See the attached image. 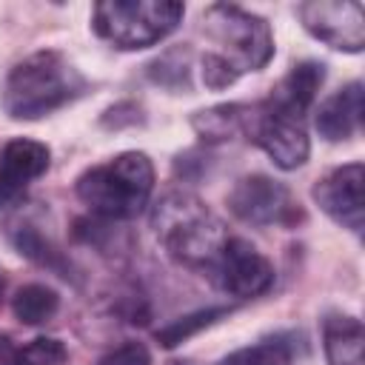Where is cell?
Masks as SVG:
<instances>
[{
  "label": "cell",
  "mask_w": 365,
  "mask_h": 365,
  "mask_svg": "<svg viewBox=\"0 0 365 365\" xmlns=\"http://www.w3.org/2000/svg\"><path fill=\"white\" fill-rule=\"evenodd\" d=\"M66 356V345L54 336H34L26 345H17V365H60Z\"/></svg>",
  "instance_id": "cell-19"
},
{
  "label": "cell",
  "mask_w": 365,
  "mask_h": 365,
  "mask_svg": "<svg viewBox=\"0 0 365 365\" xmlns=\"http://www.w3.org/2000/svg\"><path fill=\"white\" fill-rule=\"evenodd\" d=\"M359 120H362V83H348L345 88L322 100L314 117L319 137L331 143L348 140L359 128Z\"/></svg>",
  "instance_id": "cell-12"
},
{
  "label": "cell",
  "mask_w": 365,
  "mask_h": 365,
  "mask_svg": "<svg viewBox=\"0 0 365 365\" xmlns=\"http://www.w3.org/2000/svg\"><path fill=\"white\" fill-rule=\"evenodd\" d=\"M200 66H202V83H205L208 88H214V91L234 86L237 77H240V71H237L222 54H217V51L202 54V63H200Z\"/></svg>",
  "instance_id": "cell-20"
},
{
  "label": "cell",
  "mask_w": 365,
  "mask_h": 365,
  "mask_svg": "<svg viewBox=\"0 0 365 365\" xmlns=\"http://www.w3.org/2000/svg\"><path fill=\"white\" fill-rule=\"evenodd\" d=\"M228 208L248 225H294L299 220V205L291 191L265 174L237 180L228 194Z\"/></svg>",
  "instance_id": "cell-8"
},
{
  "label": "cell",
  "mask_w": 365,
  "mask_h": 365,
  "mask_svg": "<svg viewBox=\"0 0 365 365\" xmlns=\"http://www.w3.org/2000/svg\"><path fill=\"white\" fill-rule=\"evenodd\" d=\"M171 365H188V362H171Z\"/></svg>",
  "instance_id": "cell-24"
},
{
  "label": "cell",
  "mask_w": 365,
  "mask_h": 365,
  "mask_svg": "<svg viewBox=\"0 0 365 365\" xmlns=\"http://www.w3.org/2000/svg\"><path fill=\"white\" fill-rule=\"evenodd\" d=\"M322 83H325V66L322 63H314V60L297 63L271 88V94H268L265 103L271 108H277V111H285V114L302 120V114L314 106V97H317V91H319Z\"/></svg>",
  "instance_id": "cell-11"
},
{
  "label": "cell",
  "mask_w": 365,
  "mask_h": 365,
  "mask_svg": "<svg viewBox=\"0 0 365 365\" xmlns=\"http://www.w3.org/2000/svg\"><path fill=\"white\" fill-rule=\"evenodd\" d=\"M97 365H151V354L143 342H123L103 354Z\"/></svg>",
  "instance_id": "cell-21"
},
{
  "label": "cell",
  "mask_w": 365,
  "mask_h": 365,
  "mask_svg": "<svg viewBox=\"0 0 365 365\" xmlns=\"http://www.w3.org/2000/svg\"><path fill=\"white\" fill-rule=\"evenodd\" d=\"M362 185H365L362 163H348V165H339V168L328 171L322 180H317L314 200L334 222H339L342 228H351V231L359 234L362 231V220H365Z\"/></svg>",
  "instance_id": "cell-10"
},
{
  "label": "cell",
  "mask_w": 365,
  "mask_h": 365,
  "mask_svg": "<svg viewBox=\"0 0 365 365\" xmlns=\"http://www.w3.org/2000/svg\"><path fill=\"white\" fill-rule=\"evenodd\" d=\"M205 274L220 291L240 299L259 297L274 285V265L242 237H225Z\"/></svg>",
  "instance_id": "cell-7"
},
{
  "label": "cell",
  "mask_w": 365,
  "mask_h": 365,
  "mask_svg": "<svg viewBox=\"0 0 365 365\" xmlns=\"http://www.w3.org/2000/svg\"><path fill=\"white\" fill-rule=\"evenodd\" d=\"M365 331L356 317L331 314L322 322V345L328 365H365L362 362Z\"/></svg>",
  "instance_id": "cell-14"
},
{
  "label": "cell",
  "mask_w": 365,
  "mask_h": 365,
  "mask_svg": "<svg viewBox=\"0 0 365 365\" xmlns=\"http://www.w3.org/2000/svg\"><path fill=\"white\" fill-rule=\"evenodd\" d=\"M74 191L91 214L103 220H131L148 205L154 165L143 151H123L108 163L86 168Z\"/></svg>",
  "instance_id": "cell-2"
},
{
  "label": "cell",
  "mask_w": 365,
  "mask_h": 365,
  "mask_svg": "<svg viewBox=\"0 0 365 365\" xmlns=\"http://www.w3.org/2000/svg\"><path fill=\"white\" fill-rule=\"evenodd\" d=\"M0 365H17V345L0 334Z\"/></svg>",
  "instance_id": "cell-22"
},
{
  "label": "cell",
  "mask_w": 365,
  "mask_h": 365,
  "mask_svg": "<svg viewBox=\"0 0 365 365\" xmlns=\"http://www.w3.org/2000/svg\"><path fill=\"white\" fill-rule=\"evenodd\" d=\"M20 194H23L20 188H14L11 182H6V180L0 177V208H6L9 202H14V200H17Z\"/></svg>",
  "instance_id": "cell-23"
},
{
  "label": "cell",
  "mask_w": 365,
  "mask_h": 365,
  "mask_svg": "<svg viewBox=\"0 0 365 365\" xmlns=\"http://www.w3.org/2000/svg\"><path fill=\"white\" fill-rule=\"evenodd\" d=\"M48 160H51V151L46 143L14 137L0 148V177L23 191L31 180L46 174Z\"/></svg>",
  "instance_id": "cell-13"
},
{
  "label": "cell",
  "mask_w": 365,
  "mask_h": 365,
  "mask_svg": "<svg viewBox=\"0 0 365 365\" xmlns=\"http://www.w3.org/2000/svg\"><path fill=\"white\" fill-rule=\"evenodd\" d=\"M245 108L242 103H225V106H214L205 111H197L191 117L194 131L205 140V143H220V140H231L234 134L242 131L245 123Z\"/></svg>",
  "instance_id": "cell-15"
},
{
  "label": "cell",
  "mask_w": 365,
  "mask_h": 365,
  "mask_svg": "<svg viewBox=\"0 0 365 365\" xmlns=\"http://www.w3.org/2000/svg\"><path fill=\"white\" fill-rule=\"evenodd\" d=\"M86 91V77L60 51H34L6 77L3 108L14 120H37Z\"/></svg>",
  "instance_id": "cell-1"
},
{
  "label": "cell",
  "mask_w": 365,
  "mask_h": 365,
  "mask_svg": "<svg viewBox=\"0 0 365 365\" xmlns=\"http://www.w3.org/2000/svg\"><path fill=\"white\" fill-rule=\"evenodd\" d=\"M302 26L331 48L362 51L365 46V9L356 0H311L297 6Z\"/></svg>",
  "instance_id": "cell-9"
},
{
  "label": "cell",
  "mask_w": 365,
  "mask_h": 365,
  "mask_svg": "<svg viewBox=\"0 0 365 365\" xmlns=\"http://www.w3.org/2000/svg\"><path fill=\"white\" fill-rule=\"evenodd\" d=\"M57 308H60L57 291L48 285H40V282H29V285L17 288L11 297V314L23 325H43L57 314Z\"/></svg>",
  "instance_id": "cell-16"
},
{
  "label": "cell",
  "mask_w": 365,
  "mask_h": 365,
  "mask_svg": "<svg viewBox=\"0 0 365 365\" xmlns=\"http://www.w3.org/2000/svg\"><path fill=\"white\" fill-rule=\"evenodd\" d=\"M200 23L202 31L225 48L217 54H222L240 74L259 71L274 57V34L259 14H251L231 3H214L202 11Z\"/></svg>",
  "instance_id": "cell-5"
},
{
  "label": "cell",
  "mask_w": 365,
  "mask_h": 365,
  "mask_svg": "<svg viewBox=\"0 0 365 365\" xmlns=\"http://www.w3.org/2000/svg\"><path fill=\"white\" fill-rule=\"evenodd\" d=\"M154 231L163 248L182 265L205 271L225 242L222 222L185 191L165 194L154 208Z\"/></svg>",
  "instance_id": "cell-3"
},
{
  "label": "cell",
  "mask_w": 365,
  "mask_h": 365,
  "mask_svg": "<svg viewBox=\"0 0 365 365\" xmlns=\"http://www.w3.org/2000/svg\"><path fill=\"white\" fill-rule=\"evenodd\" d=\"M242 134H248V140H254L274 160V165L285 171L299 168L311 154V143L302 120L285 111H277L268 103H257L245 108Z\"/></svg>",
  "instance_id": "cell-6"
},
{
  "label": "cell",
  "mask_w": 365,
  "mask_h": 365,
  "mask_svg": "<svg viewBox=\"0 0 365 365\" xmlns=\"http://www.w3.org/2000/svg\"><path fill=\"white\" fill-rule=\"evenodd\" d=\"M182 3L174 0H106L91 11L97 37L114 48H148L168 37L182 20Z\"/></svg>",
  "instance_id": "cell-4"
},
{
  "label": "cell",
  "mask_w": 365,
  "mask_h": 365,
  "mask_svg": "<svg viewBox=\"0 0 365 365\" xmlns=\"http://www.w3.org/2000/svg\"><path fill=\"white\" fill-rule=\"evenodd\" d=\"M291 345L282 339H268L242 351L228 354L225 359H220L217 365H291Z\"/></svg>",
  "instance_id": "cell-18"
},
{
  "label": "cell",
  "mask_w": 365,
  "mask_h": 365,
  "mask_svg": "<svg viewBox=\"0 0 365 365\" xmlns=\"http://www.w3.org/2000/svg\"><path fill=\"white\" fill-rule=\"evenodd\" d=\"M228 314V308H202V311H194V314H188V317H180V319H174L171 325H165V328H160L157 331V339H160V345H165V348H174V345H180V342H185L188 336H194L197 331H202V328H208L211 322H217L220 317H225Z\"/></svg>",
  "instance_id": "cell-17"
}]
</instances>
